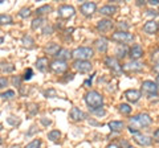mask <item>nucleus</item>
Instances as JSON below:
<instances>
[{
	"label": "nucleus",
	"instance_id": "nucleus-7",
	"mask_svg": "<svg viewBox=\"0 0 159 148\" xmlns=\"http://www.w3.org/2000/svg\"><path fill=\"white\" fill-rule=\"evenodd\" d=\"M105 65H106L107 67H110L111 72L116 73L117 76H118V74H121L122 70H123L122 66L119 65V61L117 60L116 57H106V58H105Z\"/></svg>",
	"mask_w": 159,
	"mask_h": 148
},
{
	"label": "nucleus",
	"instance_id": "nucleus-49",
	"mask_svg": "<svg viewBox=\"0 0 159 148\" xmlns=\"http://www.w3.org/2000/svg\"><path fill=\"white\" fill-rule=\"evenodd\" d=\"M148 3H150L151 6H159V0H150Z\"/></svg>",
	"mask_w": 159,
	"mask_h": 148
},
{
	"label": "nucleus",
	"instance_id": "nucleus-5",
	"mask_svg": "<svg viewBox=\"0 0 159 148\" xmlns=\"http://www.w3.org/2000/svg\"><path fill=\"white\" fill-rule=\"evenodd\" d=\"M158 85L157 82L152 81H145L142 83V91L148 94L150 97H158Z\"/></svg>",
	"mask_w": 159,
	"mask_h": 148
},
{
	"label": "nucleus",
	"instance_id": "nucleus-22",
	"mask_svg": "<svg viewBox=\"0 0 159 148\" xmlns=\"http://www.w3.org/2000/svg\"><path fill=\"white\" fill-rule=\"evenodd\" d=\"M109 127H110L111 131L118 132V131H122V128L125 127V123L121 120H111V122H109Z\"/></svg>",
	"mask_w": 159,
	"mask_h": 148
},
{
	"label": "nucleus",
	"instance_id": "nucleus-8",
	"mask_svg": "<svg viewBox=\"0 0 159 148\" xmlns=\"http://www.w3.org/2000/svg\"><path fill=\"white\" fill-rule=\"evenodd\" d=\"M58 17L60 19H70L74 16V13H76V11H74V8L72 6H68V4H64V6H61L58 8Z\"/></svg>",
	"mask_w": 159,
	"mask_h": 148
},
{
	"label": "nucleus",
	"instance_id": "nucleus-42",
	"mask_svg": "<svg viewBox=\"0 0 159 148\" xmlns=\"http://www.w3.org/2000/svg\"><path fill=\"white\" fill-rule=\"evenodd\" d=\"M12 82H13L15 86L21 87V85H20V82H21V78H20V77H13V78H12Z\"/></svg>",
	"mask_w": 159,
	"mask_h": 148
},
{
	"label": "nucleus",
	"instance_id": "nucleus-15",
	"mask_svg": "<svg viewBox=\"0 0 159 148\" xmlns=\"http://www.w3.org/2000/svg\"><path fill=\"white\" fill-rule=\"evenodd\" d=\"M129 54H130V57H131L133 61H138L139 58L143 56V49H142L141 45H133V48L130 49Z\"/></svg>",
	"mask_w": 159,
	"mask_h": 148
},
{
	"label": "nucleus",
	"instance_id": "nucleus-29",
	"mask_svg": "<svg viewBox=\"0 0 159 148\" xmlns=\"http://www.w3.org/2000/svg\"><path fill=\"white\" fill-rule=\"evenodd\" d=\"M0 72L2 73H12V72H15V66L12 63H2V65H0Z\"/></svg>",
	"mask_w": 159,
	"mask_h": 148
},
{
	"label": "nucleus",
	"instance_id": "nucleus-37",
	"mask_svg": "<svg viewBox=\"0 0 159 148\" xmlns=\"http://www.w3.org/2000/svg\"><path fill=\"white\" fill-rule=\"evenodd\" d=\"M32 76H33V70H32V69H27L25 73H24L23 80H24V81H29V80L32 78Z\"/></svg>",
	"mask_w": 159,
	"mask_h": 148
},
{
	"label": "nucleus",
	"instance_id": "nucleus-12",
	"mask_svg": "<svg viewBox=\"0 0 159 148\" xmlns=\"http://www.w3.org/2000/svg\"><path fill=\"white\" fill-rule=\"evenodd\" d=\"M134 140H135L137 144L142 146V147H148V146L152 144V139H151V137L147 136V135H143V134L134 135Z\"/></svg>",
	"mask_w": 159,
	"mask_h": 148
},
{
	"label": "nucleus",
	"instance_id": "nucleus-32",
	"mask_svg": "<svg viewBox=\"0 0 159 148\" xmlns=\"http://www.w3.org/2000/svg\"><path fill=\"white\" fill-rule=\"evenodd\" d=\"M0 97H2L3 99H12L13 97H16V94H15L13 90H7L6 93H2V94H0Z\"/></svg>",
	"mask_w": 159,
	"mask_h": 148
},
{
	"label": "nucleus",
	"instance_id": "nucleus-57",
	"mask_svg": "<svg viewBox=\"0 0 159 148\" xmlns=\"http://www.w3.org/2000/svg\"><path fill=\"white\" fill-rule=\"evenodd\" d=\"M0 144H2V139H0Z\"/></svg>",
	"mask_w": 159,
	"mask_h": 148
},
{
	"label": "nucleus",
	"instance_id": "nucleus-30",
	"mask_svg": "<svg viewBox=\"0 0 159 148\" xmlns=\"http://www.w3.org/2000/svg\"><path fill=\"white\" fill-rule=\"evenodd\" d=\"M60 136H61V132H60L58 130H53L48 134V139L51 141H57L60 139Z\"/></svg>",
	"mask_w": 159,
	"mask_h": 148
},
{
	"label": "nucleus",
	"instance_id": "nucleus-35",
	"mask_svg": "<svg viewBox=\"0 0 159 148\" xmlns=\"http://www.w3.org/2000/svg\"><path fill=\"white\" fill-rule=\"evenodd\" d=\"M44 95H45L47 98H54V97H57V93L54 89H48V90L44 91Z\"/></svg>",
	"mask_w": 159,
	"mask_h": 148
},
{
	"label": "nucleus",
	"instance_id": "nucleus-50",
	"mask_svg": "<svg viewBox=\"0 0 159 148\" xmlns=\"http://www.w3.org/2000/svg\"><path fill=\"white\" fill-rule=\"evenodd\" d=\"M84 85H85V86H88V85H92V78H90V80H86L85 82H84Z\"/></svg>",
	"mask_w": 159,
	"mask_h": 148
},
{
	"label": "nucleus",
	"instance_id": "nucleus-52",
	"mask_svg": "<svg viewBox=\"0 0 159 148\" xmlns=\"http://www.w3.org/2000/svg\"><path fill=\"white\" fill-rule=\"evenodd\" d=\"M89 123H92V124H94V126H99V123L94 122V120H89Z\"/></svg>",
	"mask_w": 159,
	"mask_h": 148
},
{
	"label": "nucleus",
	"instance_id": "nucleus-25",
	"mask_svg": "<svg viewBox=\"0 0 159 148\" xmlns=\"http://www.w3.org/2000/svg\"><path fill=\"white\" fill-rule=\"evenodd\" d=\"M47 20H45V17H36V19H34V20L32 21V29H33V31H36V29H39L40 27H43L44 25V23H45Z\"/></svg>",
	"mask_w": 159,
	"mask_h": 148
},
{
	"label": "nucleus",
	"instance_id": "nucleus-51",
	"mask_svg": "<svg viewBox=\"0 0 159 148\" xmlns=\"http://www.w3.org/2000/svg\"><path fill=\"white\" fill-rule=\"evenodd\" d=\"M107 148H119L117 144H114V143H111V144H109L107 146Z\"/></svg>",
	"mask_w": 159,
	"mask_h": 148
},
{
	"label": "nucleus",
	"instance_id": "nucleus-23",
	"mask_svg": "<svg viewBox=\"0 0 159 148\" xmlns=\"http://www.w3.org/2000/svg\"><path fill=\"white\" fill-rule=\"evenodd\" d=\"M21 44H23V46L27 48V49H33V48H34V41H33V38L29 36V34H25V36H23Z\"/></svg>",
	"mask_w": 159,
	"mask_h": 148
},
{
	"label": "nucleus",
	"instance_id": "nucleus-27",
	"mask_svg": "<svg viewBox=\"0 0 159 148\" xmlns=\"http://www.w3.org/2000/svg\"><path fill=\"white\" fill-rule=\"evenodd\" d=\"M127 52H130V50L127 49L126 45H119V46L117 48V50H116V54H117L119 58H123V57H125L126 54H127Z\"/></svg>",
	"mask_w": 159,
	"mask_h": 148
},
{
	"label": "nucleus",
	"instance_id": "nucleus-18",
	"mask_svg": "<svg viewBox=\"0 0 159 148\" xmlns=\"http://www.w3.org/2000/svg\"><path fill=\"white\" fill-rule=\"evenodd\" d=\"M143 31H145L146 33H148V34H154L158 31V23L154 21V20L147 21L145 25H143Z\"/></svg>",
	"mask_w": 159,
	"mask_h": 148
},
{
	"label": "nucleus",
	"instance_id": "nucleus-31",
	"mask_svg": "<svg viewBox=\"0 0 159 148\" xmlns=\"http://www.w3.org/2000/svg\"><path fill=\"white\" fill-rule=\"evenodd\" d=\"M118 108H119V112H121V114H125V115H129L131 112V107L129 105H126V103H121V105L118 106Z\"/></svg>",
	"mask_w": 159,
	"mask_h": 148
},
{
	"label": "nucleus",
	"instance_id": "nucleus-3",
	"mask_svg": "<svg viewBox=\"0 0 159 148\" xmlns=\"http://www.w3.org/2000/svg\"><path fill=\"white\" fill-rule=\"evenodd\" d=\"M93 56H94V52L89 46H80L72 52V57H74L76 60H81V61H88Z\"/></svg>",
	"mask_w": 159,
	"mask_h": 148
},
{
	"label": "nucleus",
	"instance_id": "nucleus-56",
	"mask_svg": "<svg viewBox=\"0 0 159 148\" xmlns=\"http://www.w3.org/2000/svg\"><path fill=\"white\" fill-rule=\"evenodd\" d=\"M127 148H135V147H133V146H129Z\"/></svg>",
	"mask_w": 159,
	"mask_h": 148
},
{
	"label": "nucleus",
	"instance_id": "nucleus-44",
	"mask_svg": "<svg viewBox=\"0 0 159 148\" xmlns=\"http://www.w3.org/2000/svg\"><path fill=\"white\" fill-rule=\"evenodd\" d=\"M8 85V80L7 78H0V89H4Z\"/></svg>",
	"mask_w": 159,
	"mask_h": 148
},
{
	"label": "nucleus",
	"instance_id": "nucleus-38",
	"mask_svg": "<svg viewBox=\"0 0 159 148\" xmlns=\"http://www.w3.org/2000/svg\"><path fill=\"white\" fill-rule=\"evenodd\" d=\"M90 112H92V114L98 115V116H102V115H105V114H106V111L103 110L102 107H101V108H96V110H90Z\"/></svg>",
	"mask_w": 159,
	"mask_h": 148
},
{
	"label": "nucleus",
	"instance_id": "nucleus-26",
	"mask_svg": "<svg viewBox=\"0 0 159 148\" xmlns=\"http://www.w3.org/2000/svg\"><path fill=\"white\" fill-rule=\"evenodd\" d=\"M52 11V7L51 6H48V4H45V6H41V7H39L36 9V15L39 17H41V15H47Z\"/></svg>",
	"mask_w": 159,
	"mask_h": 148
},
{
	"label": "nucleus",
	"instance_id": "nucleus-17",
	"mask_svg": "<svg viewBox=\"0 0 159 148\" xmlns=\"http://www.w3.org/2000/svg\"><path fill=\"white\" fill-rule=\"evenodd\" d=\"M94 46H96V49L99 52V53H106L107 50V40L106 38H97L96 41H94Z\"/></svg>",
	"mask_w": 159,
	"mask_h": 148
},
{
	"label": "nucleus",
	"instance_id": "nucleus-24",
	"mask_svg": "<svg viewBox=\"0 0 159 148\" xmlns=\"http://www.w3.org/2000/svg\"><path fill=\"white\" fill-rule=\"evenodd\" d=\"M36 67H37V70H40V72H45L47 67H48V58L47 57L39 58V60L36 61Z\"/></svg>",
	"mask_w": 159,
	"mask_h": 148
},
{
	"label": "nucleus",
	"instance_id": "nucleus-21",
	"mask_svg": "<svg viewBox=\"0 0 159 148\" xmlns=\"http://www.w3.org/2000/svg\"><path fill=\"white\" fill-rule=\"evenodd\" d=\"M56 57H57V60L66 62V60H69V58L72 57V52H69L68 49H65V48H61V49H60V52L57 53Z\"/></svg>",
	"mask_w": 159,
	"mask_h": 148
},
{
	"label": "nucleus",
	"instance_id": "nucleus-46",
	"mask_svg": "<svg viewBox=\"0 0 159 148\" xmlns=\"http://www.w3.org/2000/svg\"><path fill=\"white\" fill-rule=\"evenodd\" d=\"M152 69H154V72L159 74V60L155 61V63H154V67H152Z\"/></svg>",
	"mask_w": 159,
	"mask_h": 148
},
{
	"label": "nucleus",
	"instance_id": "nucleus-2",
	"mask_svg": "<svg viewBox=\"0 0 159 148\" xmlns=\"http://www.w3.org/2000/svg\"><path fill=\"white\" fill-rule=\"evenodd\" d=\"M85 102L89 106V110H96V108H101L103 105V97L99 94L98 91L92 90L86 93L85 95Z\"/></svg>",
	"mask_w": 159,
	"mask_h": 148
},
{
	"label": "nucleus",
	"instance_id": "nucleus-4",
	"mask_svg": "<svg viewBox=\"0 0 159 148\" xmlns=\"http://www.w3.org/2000/svg\"><path fill=\"white\" fill-rule=\"evenodd\" d=\"M111 40L116 41V42H119V44L126 45V44L134 41V34L129 33L126 31H118V32H114L111 34Z\"/></svg>",
	"mask_w": 159,
	"mask_h": 148
},
{
	"label": "nucleus",
	"instance_id": "nucleus-9",
	"mask_svg": "<svg viewBox=\"0 0 159 148\" xmlns=\"http://www.w3.org/2000/svg\"><path fill=\"white\" fill-rule=\"evenodd\" d=\"M51 70L54 72V73H58V74H61L64 72H66V69H68V63L65 61H60V60H54L51 62Z\"/></svg>",
	"mask_w": 159,
	"mask_h": 148
},
{
	"label": "nucleus",
	"instance_id": "nucleus-34",
	"mask_svg": "<svg viewBox=\"0 0 159 148\" xmlns=\"http://www.w3.org/2000/svg\"><path fill=\"white\" fill-rule=\"evenodd\" d=\"M40 146H41V140H40V139H34L33 141H31L29 144H27L24 148H40Z\"/></svg>",
	"mask_w": 159,
	"mask_h": 148
},
{
	"label": "nucleus",
	"instance_id": "nucleus-59",
	"mask_svg": "<svg viewBox=\"0 0 159 148\" xmlns=\"http://www.w3.org/2000/svg\"><path fill=\"white\" fill-rule=\"evenodd\" d=\"M0 148H2V144H0Z\"/></svg>",
	"mask_w": 159,
	"mask_h": 148
},
{
	"label": "nucleus",
	"instance_id": "nucleus-53",
	"mask_svg": "<svg viewBox=\"0 0 159 148\" xmlns=\"http://www.w3.org/2000/svg\"><path fill=\"white\" fill-rule=\"evenodd\" d=\"M157 85H158V87H159V74H158V77H157Z\"/></svg>",
	"mask_w": 159,
	"mask_h": 148
},
{
	"label": "nucleus",
	"instance_id": "nucleus-47",
	"mask_svg": "<svg viewBox=\"0 0 159 148\" xmlns=\"http://www.w3.org/2000/svg\"><path fill=\"white\" fill-rule=\"evenodd\" d=\"M154 140H155L157 143H159V128L155 132H154Z\"/></svg>",
	"mask_w": 159,
	"mask_h": 148
},
{
	"label": "nucleus",
	"instance_id": "nucleus-6",
	"mask_svg": "<svg viewBox=\"0 0 159 148\" xmlns=\"http://www.w3.org/2000/svg\"><path fill=\"white\" fill-rule=\"evenodd\" d=\"M73 69L78 73H89V72H92L93 65H92V62H89V61L76 60L73 62Z\"/></svg>",
	"mask_w": 159,
	"mask_h": 148
},
{
	"label": "nucleus",
	"instance_id": "nucleus-28",
	"mask_svg": "<svg viewBox=\"0 0 159 148\" xmlns=\"http://www.w3.org/2000/svg\"><path fill=\"white\" fill-rule=\"evenodd\" d=\"M13 24V20L9 15H0V25H9Z\"/></svg>",
	"mask_w": 159,
	"mask_h": 148
},
{
	"label": "nucleus",
	"instance_id": "nucleus-14",
	"mask_svg": "<svg viewBox=\"0 0 159 148\" xmlns=\"http://www.w3.org/2000/svg\"><path fill=\"white\" fill-rule=\"evenodd\" d=\"M141 97H142V93L139 91V90H134V89H130V90H126L125 91V98H126L129 102H131V103L138 102Z\"/></svg>",
	"mask_w": 159,
	"mask_h": 148
},
{
	"label": "nucleus",
	"instance_id": "nucleus-20",
	"mask_svg": "<svg viewBox=\"0 0 159 148\" xmlns=\"http://www.w3.org/2000/svg\"><path fill=\"white\" fill-rule=\"evenodd\" d=\"M117 12V7L116 6H111V4H107V6H103L99 9V13L101 15H105V16H109V15H114Z\"/></svg>",
	"mask_w": 159,
	"mask_h": 148
},
{
	"label": "nucleus",
	"instance_id": "nucleus-13",
	"mask_svg": "<svg viewBox=\"0 0 159 148\" xmlns=\"http://www.w3.org/2000/svg\"><path fill=\"white\" fill-rule=\"evenodd\" d=\"M114 27V24L111 20H109V19H102V20H99L97 23V29L99 32H109V31H111Z\"/></svg>",
	"mask_w": 159,
	"mask_h": 148
},
{
	"label": "nucleus",
	"instance_id": "nucleus-58",
	"mask_svg": "<svg viewBox=\"0 0 159 148\" xmlns=\"http://www.w3.org/2000/svg\"><path fill=\"white\" fill-rule=\"evenodd\" d=\"M0 3H3V0H0Z\"/></svg>",
	"mask_w": 159,
	"mask_h": 148
},
{
	"label": "nucleus",
	"instance_id": "nucleus-43",
	"mask_svg": "<svg viewBox=\"0 0 159 148\" xmlns=\"http://www.w3.org/2000/svg\"><path fill=\"white\" fill-rule=\"evenodd\" d=\"M40 122H41L44 126H47V127L52 124V120H51V119H47V118H41V119H40Z\"/></svg>",
	"mask_w": 159,
	"mask_h": 148
},
{
	"label": "nucleus",
	"instance_id": "nucleus-11",
	"mask_svg": "<svg viewBox=\"0 0 159 148\" xmlns=\"http://www.w3.org/2000/svg\"><path fill=\"white\" fill-rule=\"evenodd\" d=\"M143 63L142 62H139V61H130V62H126L125 65H123V70L125 72H141L142 69H143Z\"/></svg>",
	"mask_w": 159,
	"mask_h": 148
},
{
	"label": "nucleus",
	"instance_id": "nucleus-55",
	"mask_svg": "<svg viewBox=\"0 0 159 148\" xmlns=\"http://www.w3.org/2000/svg\"><path fill=\"white\" fill-rule=\"evenodd\" d=\"M3 130V124H2V123H0V131H2Z\"/></svg>",
	"mask_w": 159,
	"mask_h": 148
},
{
	"label": "nucleus",
	"instance_id": "nucleus-41",
	"mask_svg": "<svg viewBox=\"0 0 159 148\" xmlns=\"http://www.w3.org/2000/svg\"><path fill=\"white\" fill-rule=\"evenodd\" d=\"M43 33H44V34H52V33H53V28H52L51 25L44 27V29H43Z\"/></svg>",
	"mask_w": 159,
	"mask_h": 148
},
{
	"label": "nucleus",
	"instance_id": "nucleus-1",
	"mask_svg": "<svg viewBox=\"0 0 159 148\" xmlns=\"http://www.w3.org/2000/svg\"><path fill=\"white\" fill-rule=\"evenodd\" d=\"M151 123H152V119L150 118V115L142 112V114H138L135 116L130 118V120H129V131H130V134L137 135L139 130L148 127Z\"/></svg>",
	"mask_w": 159,
	"mask_h": 148
},
{
	"label": "nucleus",
	"instance_id": "nucleus-19",
	"mask_svg": "<svg viewBox=\"0 0 159 148\" xmlns=\"http://www.w3.org/2000/svg\"><path fill=\"white\" fill-rule=\"evenodd\" d=\"M60 49H61V48L58 46V44L49 42L47 45V48H45V53L49 54V56H57V53L60 52Z\"/></svg>",
	"mask_w": 159,
	"mask_h": 148
},
{
	"label": "nucleus",
	"instance_id": "nucleus-54",
	"mask_svg": "<svg viewBox=\"0 0 159 148\" xmlns=\"http://www.w3.org/2000/svg\"><path fill=\"white\" fill-rule=\"evenodd\" d=\"M3 41H4V38H3V37H0V44H3Z\"/></svg>",
	"mask_w": 159,
	"mask_h": 148
},
{
	"label": "nucleus",
	"instance_id": "nucleus-10",
	"mask_svg": "<svg viewBox=\"0 0 159 148\" xmlns=\"http://www.w3.org/2000/svg\"><path fill=\"white\" fill-rule=\"evenodd\" d=\"M97 9V4L93 3V2H86L84 3L81 8H80V11H81V13L84 15V16H92V15L96 12Z\"/></svg>",
	"mask_w": 159,
	"mask_h": 148
},
{
	"label": "nucleus",
	"instance_id": "nucleus-39",
	"mask_svg": "<svg viewBox=\"0 0 159 148\" xmlns=\"http://www.w3.org/2000/svg\"><path fill=\"white\" fill-rule=\"evenodd\" d=\"M36 132H39L37 127H36V126H32V127H31V130H29V131L27 132V137H31L33 134H36Z\"/></svg>",
	"mask_w": 159,
	"mask_h": 148
},
{
	"label": "nucleus",
	"instance_id": "nucleus-33",
	"mask_svg": "<svg viewBox=\"0 0 159 148\" xmlns=\"http://www.w3.org/2000/svg\"><path fill=\"white\" fill-rule=\"evenodd\" d=\"M19 16L23 17V19L29 17V16H31V9H29V8H21V9H20V12H19Z\"/></svg>",
	"mask_w": 159,
	"mask_h": 148
},
{
	"label": "nucleus",
	"instance_id": "nucleus-16",
	"mask_svg": "<svg viewBox=\"0 0 159 148\" xmlns=\"http://www.w3.org/2000/svg\"><path fill=\"white\" fill-rule=\"evenodd\" d=\"M69 116H70V119L73 122H78V120H82L84 118H85V114H84L78 107H72L70 112H69Z\"/></svg>",
	"mask_w": 159,
	"mask_h": 148
},
{
	"label": "nucleus",
	"instance_id": "nucleus-45",
	"mask_svg": "<svg viewBox=\"0 0 159 148\" xmlns=\"http://www.w3.org/2000/svg\"><path fill=\"white\" fill-rule=\"evenodd\" d=\"M147 16H152V17H157L158 16V12L155 11V9H148V11H147Z\"/></svg>",
	"mask_w": 159,
	"mask_h": 148
},
{
	"label": "nucleus",
	"instance_id": "nucleus-48",
	"mask_svg": "<svg viewBox=\"0 0 159 148\" xmlns=\"http://www.w3.org/2000/svg\"><path fill=\"white\" fill-rule=\"evenodd\" d=\"M118 25H119V28H123V29H127L129 28V25H127V24H125V21H121Z\"/></svg>",
	"mask_w": 159,
	"mask_h": 148
},
{
	"label": "nucleus",
	"instance_id": "nucleus-40",
	"mask_svg": "<svg viewBox=\"0 0 159 148\" xmlns=\"http://www.w3.org/2000/svg\"><path fill=\"white\" fill-rule=\"evenodd\" d=\"M28 110H29V112H31V114H36V112L39 111V107H37L36 105H29Z\"/></svg>",
	"mask_w": 159,
	"mask_h": 148
},
{
	"label": "nucleus",
	"instance_id": "nucleus-36",
	"mask_svg": "<svg viewBox=\"0 0 159 148\" xmlns=\"http://www.w3.org/2000/svg\"><path fill=\"white\" fill-rule=\"evenodd\" d=\"M7 122H8V124H11V126H19L21 120L15 116H9V118H7Z\"/></svg>",
	"mask_w": 159,
	"mask_h": 148
}]
</instances>
